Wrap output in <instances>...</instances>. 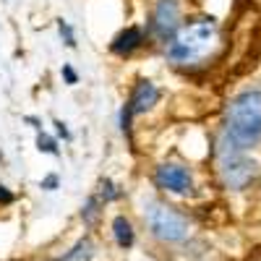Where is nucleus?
Masks as SVG:
<instances>
[{"label":"nucleus","instance_id":"1","mask_svg":"<svg viewBox=\"0 0 261 261\" xmlns=\"http://www.w3.org/2000/svg\"><path fill=\"white\" fill-rule=\"evenodd\" d=\"M217 42V24L214 18H193L191 24L180 27L167 45V58L178 65L204 60Z\"/></svg>","mask_w":261,"mask_h":261},{"label":"nucleus","instance_id":"2","mask_svg":"<svg viewBox=\"0 0 261 261\" xmlns=\"http://www.w3.org/2000/svg\"><path fill=\"white\" fill-rule=\"evenodd\" d=\"M227 136L241 149L261 141V92H243L227 105Z\"/></svg>","mask_w":261,"mask_h":261},{"label":"nucleus","instance_id":"3","mask_svg":"<svg viewBox=\"0 0 261 261\" xmlns=\"http://www.w3.org/2000/svg\"><path fill=\"white\" fill-rule=\"evenodd\" d=\"M146 222L151 227V232H154L160 241H183V238L188 235V220L175 212L172 206H165V204H154L151 201L146 206Z\"/></svg>","mask_w":261,"mask_h":261},{"label":"nucleus","instance_id":"4","mask_svg":"<svg viewBox=\"0 0 261 261\" xmlns=\"http://www.w3.org/2000/svg\"><path fill=\"white\" fill-rule=\"evenodd\" d=\"M220 172H222L225 186L243 188L256 175V162L246 160L241 154V146L230 139V149H227V144H222V149H220Z\"/></svg>","mask_w":261,"mask_h":261},{"label":"nucleus","instance_id":"5","mask_svg":"<svg viewBox=\"0 0 261 261\" xmlns=\"http://www.w3.org/2000/svg\"><path fill=\"white\" fill-rule=\"evenodd\" d=\"M154 180H157L160 188H165L170 193H191L193 191V178H191L188 167L175 165V162L160 165L157 172H154Z\"/></svg>","mask_w":261,"mask_h":261},{"label":"nucleus","instance_id":"6","mask_svg":"<svg viewBox=\"0 0 261 261\" xmlns=\"http://www.w3.org/2000/svg\"><path fill=\"white\" fill-rule=\"evenodd\" d=\"M178 16H180L178 0H157L154 16H151V32H154V37H157V39H170V37H175Z\"/></svg>","mask_w":261,"mask_h":261},{"label":"nucleus","instance_id":"7","mask_svg":"<svg viewBox=\"0 0 261 261\" xmlns=\"http://www.w3.org/2000/svg\"><path fill=\"white\" fill-rule=\"evenodd\" d=\"M157 99H160L157 86L144 79L134 86V94H130V99H128V107H130V113H146L157 105Z\"/></svg>","mask_w":261,"mask_h":261},{"label":"nucleus","instance_id":"8","mask_svg":"<svg viewBox=\"0 0 261 261\" xmlns=\"http://www.w3.org/2000/svg\"><path fill=\"white\" fill-rule=\"evenodd\" d=\"M141 42H144L141 29H139V27H128L125 32H120V34L113 39L110 50H113L115 55H128V53H134V50L141 45Z\"/></svg>","mask_w":261,"mask_h":261},{"label":"nucleus","instance_id":"9","mask_svg":"<svg viewBox=\"0 0 261 261\" xmlns=\"http://www.w3.org/2000/svg\"><path fill=\"white\" fill-rule=\"evenodd\" d=\"M113 235H115V243L120 248H130V246H134V227H130V222L125 220L123 214H118L113 220Z\"/></svg>","mask_w":261,"mask_h":261},{"label":"nucleus","instance_id":"10","mask_svg":"<svg viewBox=\"0 0 261 261\" xmlns=\"http://www.w3.org/2000/svg\"><path fill=\"white\" fill-rule=\"evenodd\" d=\"M37 149H39V151H45V154H58V144H55V139H50V136H45V134H39V136H37Z\"/></svg>","mask_w":261,"mask_h":261},{"label":"nucleus","instance_id":"11","mask_svg":"<svg viewBox=\"0 0 261 261\" xmlns=\"http://www.w3.org/2000/svg\"><path fill=\"white\" fill-rule=\"evenodd\" d=\"M97 206H99V199H94V196H92V199H89V201H86V206H84V212H81V217H84V220H86V222H94V220H97V212H99Z\"/></svg>","mask_w":261,"mask_h":261},{"label":"nucleus","instance_id":"12","mask_svg":"<svg viewBox=\"0 0 261 261\" xmlns=\"http://www.w3.org/2000/svg\"><path fill=\"white\" fill-rule=\"evenodd\" d=\"M58 29H60V37L65 39V45H68V47H76V37H73V29L68 27V21H58Z\"/></svg>","mask_w":261,"mask_h":261},{"label":"nucleus","instance_id":"13","mask_svg":"<svg viewBox=\"0 0 261 261\" xmlns=\"http://www.w3.org/2000/svg\"><path fill=\"white\" fill-rule=\"evenodd\" d=\"M81 251H84V256H86V258H89V256H92V243H89V241H81V243L73 248V253L63 256V258H65V261H76V258L81 256Z\"/></svg>","mask_w":261,"mask_h":261},{"label":"nucleus","instance_id":"14","mask_svg":"<svg viewBox=\"0 0 261 261\" xmlns=\"http://www.w3.org/2000/svg\"><path fill=\"white\" fill-rule=\"evenodd\" d=\"M130 115H134V113H130V107H128V102L123 105V110H120V128H123V134L130 139Z\"/></svg>","mask_w":261,"mask_h":261},{"label":"nucleus","instance_id":"15","mask_svg":"<svg viewBox=\"0 0 261 261\" xmlns=\"http://www.w3.org/2000/svg\"><path fill=\"white\" fill-rule=\"evenodd\" d=\"M63 79L68 84H79V76H76V71L71 68V65H63Z\"/></svg>","mask_w":261,"mask_h":261},{"label":"nucleus","instance_id":"16","mask_svg":"<svg viewBox=\"0 0 261 261\" xmlns=\"http://www.w3.org/2000/svg\"><path fill=\"white\" fill-rule=\"evenodd\" d=\"M0 204H13V193L0 183Z\"/></svg>","mask_w":261,"mask_h":261},{"label":"nucleus","instance_id":"17","mask_svg":"<svg viewBox=\"0 0 261 261\" xmlns=\"http://www.w3.org/2000/svg\"><path fill=\"white\" fill-rule=\"evenodd\" d=\"M39 186L45 188V191H55V188H58V175H47V178L42 180Z\"/></svg>","mask_w":261,"mask_h":261},{"label":"nucleus","instance_id":"18","mask_svg":"<svg viewBox=\"0 0 261 261\" xmlns=\"http://www.w3.org/2000/svg\"><path fill=\"white\" fill-rule=\"evenodd\" d=\"M55 130H58V136L71 139V134H68V128H65V123H63V120H55Z\"/></svg>","mask_w":261,"mask_h":261}]
</instances>
